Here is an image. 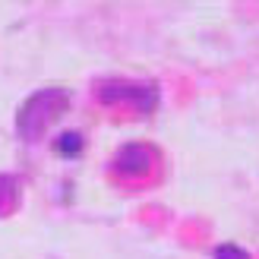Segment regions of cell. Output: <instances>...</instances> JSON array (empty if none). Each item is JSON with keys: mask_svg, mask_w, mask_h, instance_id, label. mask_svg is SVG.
<instances>
[{"mask_svg": "<svg viewBox=\"0 0 259 259\" xmlns=\"http://www.w3.org/2000/svg\"><path fill=\"white\" fill-rule=\"evenodd\" d=\"M67 108V92H38L25 101L19 114V136L22 139H38L41 130Z\"/></svg>", "mask_w": 259, "mask_h": 259, "instance_id": "1", "label": "cell"}, {"mask_svg": "<svg viewBox=\"0 0 259 259\" xmlns=\"http://www.w3.org/2000/svg\"><path fill=\"white\" fill-rule=\"evenodd\" d=\"M98 101L105 105H130L136 111H155L158 108V92L152 85H136V82H105L98 85Z\"/></svg>", "mask_w": 259, "mask_h": 259, "instance_id": "2", "label": "cell"}, {"mask_svg": "<svg viewBox=\"0 0 259 259\" xmlns=\"http://www.w3.org/2000/svg\"><path fill=\"white\" fill-rule=\"evenodd\" d=\"M114 167H117L120 174H146L152 167V152L146 146H123Z\"/></svg>", "mask_w": 259, "mask_h": 259, "instance_id": "3", "label": "cell"}, {"mask_svg": "<svg viewBox=\"0 0 259 259\" xmlns=\"http://www.w3.org/2000/svg\"><path fill=\"white\" fill-rule=\"evenodd\" d=\"M57 149H60V155L73 158V155H79V149H82V136L79 133H63L57 139Z\"/></svg>", "mask_w": 259, "mask_h": 259, "instance_id": "4", "label": "cell"}, {"mask_svg": "<svg viewBox=\"0 0 259 259\" xmlns=\"http://www.w3.org/2000/svg\"><path fill=\"white\" fill-rule=\"evenodd\" d=\"M212 259H250V253L243 250V247H237V243H222Z\"/></svg>", "mask_w": 259, "mask_h": 259, "instance_id": "5", "label": "cell"}]
</instances>
